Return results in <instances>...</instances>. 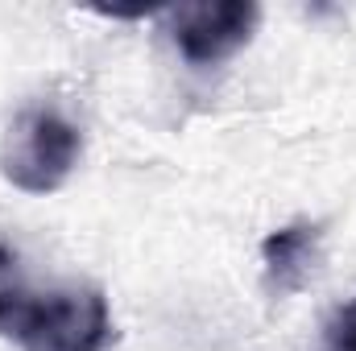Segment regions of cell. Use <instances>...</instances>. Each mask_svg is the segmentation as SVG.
Masks as SVG:
<instances>
[{
	"label": "cell",
	"mask_w": 356,
	"mask_h": 351,
	"mask_svg": "<svg viewBox=\"0 0 356 351\" xmlns=\"http://www.w3.org/2000/svg\"><path fill=\"white\" fill-rule=\"evenodd\" d=\"M166 33L186 67L207 71L228 62L241 46L253 42L261 8L253 0H195V4H170L162 8Z\"/></svg>",
	"instance_id": "3"
},
{
	"label": "cell",
	"mask_w": 356,
	"mask_h": 351,
	"mask_svg": "<svg viewBox=\"0 0 356 351\" xmlns=\"http://www.w3.org/2000/svg\"><path fill=\"white\" fill-rule=\"evenodd\" d=\"M319 351H356V298H348L344 306H336V314L323 327Z\"/></svg>",
	"instance_id": "5"
},
{
	"label": "cell",
	"mask_w": 356,
	"mask_h": 351,
	"mask_svg": "<svg viewBox=\"0 0 356 351\" xmlns=\"http://www.w3.org/2000/svg\"><path fill=\"white\" fill-rule=\"evenodd\" d=\"M319 244H323V228L307 219L269 232L261 240V273L269 298H294L311 285L319 268Z\"/></svg>",
	"instance_id": "4"
},
{
	"label": "cell",
	"mask_w": 356,
	"mask_h": 351,
	"mask_svg": "<svg viewBox=\"0 0 356 351\" xmlns=\"http://www.w3.org/2000/svg\"><path fill=\"white\" fill-rule=\"evenodd\" d=\"M83 132L50 103L21 108L0 141V178L25 194H54L75 174Z\"/></svg>",
	"instance_id": "2"
},
{
	"label": "cell",
	"mask_w": 356,
	"mask_h": 351,
	"mask_svg": "<svg viewBox=\"0 0 356 351\" xmlns=\"http://www.w3.org/2000/svg\"><path fill=\"white\" fill-rule=\"evenodd\" d=\"M0 339L21 351H108L116 327L99 285H29L0 244Z\"/></svg>",
	"instance_id": "1"
}]
</instances>
